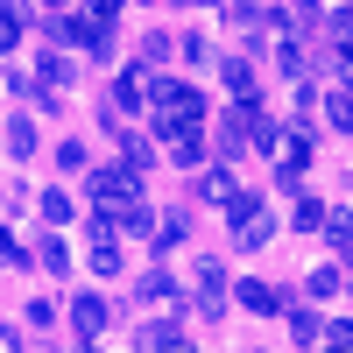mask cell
<instances>
[{
    "mask_svg": "<svg viewBox=\"0 0 353 353\" xmlns=\"http://www.w3.org/2000/svg\"><path fill=\"white\" fill-rule=\"evenodd\" d=\"M226 219H233V233H241V248H261V241H269V212H261L254 191H233V198H226Z\"/></svg>",
    "mask_w": 353,
    "mask_h": 353,
    "instance_id": "obj_2",
    "label": "cell"
},
{
    "mask_svg": "<svg viewBox=\"0 0 353 353\" xmlns=\"http://www.w3.org/2000/svg\"><path fill=\"white\" fill-rule=\"evenodd\" d=\"M184 233H191V212H170V219L156 226V248H176V241H184Z\"/></svg>",
    "mask_w": 353,
    "mask_h": 353,
    "instance_id": "obj_13",
    "label": "cell"
},
{
    "mask_svg": "<svg viewBox=\"0 0 353 353\" xmlns=\"http://www.w3.org/2000/svg\"><path fill=\"white\" fill-rule=\"evenodd\" d=\"M134 346H156V353H170V346H191V339L176 332V325H141V332H134Z\"/></svg>",
    "mask_w": 353,
    "mask_h": 353,
    "instance_id": "obj_6",
    "label": "cell"
},
{
    "mask_svg": "<svg viewBox=\"0 0 353 353\" xmlns=\"http://www.w3.org/2000/svg\"><path fill=\"white\" fill-rule=\"evenodd\" d=\"M198 311L205 318H212V311H226V269H219V261H198Z\"/></svg>",
    "mask_w": 353,
    "mask_h": 353,
    "instance_id": "obj_4",
    "label": "cell"
},
{
    "mask_svg": "<svg viewBox=\"0 0 353 353\" xmlns=\"http://www.w3.org/2000/svg\"><path fill=\"white\" fill-rule=\"evenodd\" d=\"M71 325L85 332V346H92V339L106 332V304H99V297H71Z\"/></svg>",
    "mask_w": 353,
    "mask_h": 353,
    "instance_id": "obj_5",
    "label": "cell"
},
{
    "mask_svg": "<svg viewBox=\"0 0 353 353\" xmlns=\"http://www.w3.org/2000/svg\"><path fill=\"white\" fill-rule=\"evenodd\" d=\"M226 85H233V99H254V64L248 57H226Z\"/></svg>",
    "mask_w": 353,
    "mask_h": 353,
    "instance_id": "obj_7",
    "label": "cell"
},
{
    "mask_svg": "<svg viewBox=\"0 0 353 353\" xmlns=\"http://www.w3.org/2000/svg\"><path fill=\"white\" fill-rule=\"evenodd\" d=\"M318 226H325V205L304 198V205H297V233H318Z\"/></svg>",
    "mask_w": 353,
    "mask_h": 353,
    "instance_id": "obj_17",
    "label": "cell"
},
{
    "mask_svg": "<svg viewBox=\"0 0 353 353\" xmlns=\"http://www.w3.org/2000/svg\"><path fill=\"white\" fill-rule=\"evenodd\" d=\"M198 191H205V198H212V205H226V198H233V191H241V184H233V176H226V163H219V170H212V176H205V184H198Z\"/></svg>",
    "mask_w": 353,
    "mask_h": 353,
    "instance_id": "obj_12",
    "label": "cell"
},
{
    "mask_svg": "<svg viewBox=\"0 0 353 353\" xmlns=\"http://www.w3.org/2000/svg\"><path fill=\"white\" fill-rule=\"evenodd\" d=\"M290 332H297V346H325V339H318V318H311V311H290Z\"/></svg>",
    "mask_w": 353,
    "mask_h": 353,
    "instance_id": "obj_15",
    "label": "cell"
},
{
    "mask_svg": "<svg viewBox=\"0 0 353 353\" xmlns=\"http://www.w3.org/2000/svg\"><path fill=\"white\" fill-rule=\"evenodd\" d=\"M149 99H156V113H176V121H205V99L191 92V85H176V78H149Z\"/></svg>",
    "mask_w": 353,
    "mask_h": 353,
    "instance_id": "obj_3",
    "label": "cell"
},
{
    "mask_svg": "<svg viewBox=\"0 0 353 353\" xmlns=\"http://www.w3.org/2000/svg\"><path fill=\"white\" fill-rule=\"evenodd\" d=\"M92 269H99V276H121V248H113V233L92 241Z\"/></svg>",
    "mask_w": 353,
    "mask_h": 353,
    "instance_id": "obj_9",
    "label": "cell"
},
{
    "mask_svg": "<svg viewBox=\"0 0 353 353\" xmlns=\"http://www.w3.org/2000/svg\"><path fill=\"white\" fill-rule=\"evenodd\" d=\"M241 304H248V311H276V290H269V283H241Z\"/></svg>",
    "mask_w": 353,
    "mask_h": 353,
    "instance_id": "obj_14",
    "label": "cell"
},
{
    "mask_svg": "<svg viewBox=\"0 0 353 353\" xmlns=\"http://www.w3.org/2000/svg\"><path fill=\"white\" fill-rule=\"evenodd\" d=\"M134 290H141V297H149V304H176V283H170L163 269H149V276H141Z\"/></svg>",
    "mask_w": 353,
    "mask_h": 353,
    "instance_id": "obj_8",
    "label": "cell"
},
{
    "mask_svg": "<svg viewBox=\"0 0 353 353\" xmlns=\"http://www.w3.org/2000/svg\"><path fill=\"white\" fill-rule=\"evenodd\" d=\"M332 71H339V85H353V50H332Z\"/></svg>",
    "mask_w": 353,
    "mask_h": 353,
    "instance_id": "obj_20",
    "label": "cell"
},
{
    "mask_svg": "<svg viewBox=\"0 0 353 353\" xmlns=\"http://www.w3.org/2000/svg\"><path fill=\"white\" fill-rule=\"evenodd\" d=\"M43 261H50L57 276H64V269H71V248H64V241H57V233H50V241H43Z\"/></svg>",
    "mask_w": 353,
    "mask_h": 353,
    "instance_id": "obj_19",
    "label": "cell"
},
{
    "mask_svg": "<svg viewBox=\"0 0 353 353\" xmlns=\"http://www.w3.org/2000/svg\"><path fill=\"white\" fill-rule=\"evenodd\" d=\"M325 346H353V318H346V325H332V332H325Z\"/></svg>",
    "mask_w": 353,
    "mask_h": 353,
    "instance_id": "obj_21",
    "label": "cell"
},
{
    "mask_svg": "<svg viewBox=\"0 0 353 353\" xmlns=\"http://www.w3.org/2000/svg\"><path fill=\"white\" fill-rule=\"evenodd\" d=\"M43 78H50V92H64V85L78 78V64H71V57H43Z\"/></svg>",
    "mask_w": 353,
    "mask_h": 353,
    "instance_id": "obj_11",
    "label": "cell"
},
{
    "mask_svg": "<svg viewBox=\"0 0 353 353\" xmlns=\"http://www.w3.org/2000/svg\"><path fill=\"white\" fill-rule=\"evenodd\" d=\"M304 290H311V297H332V290H339V269H311Z\"/></svg>",
    "mask_w": 353,
    "mask_h": 353,
    "instance_id": "obj_18",
    "label": "cell"
},
{
    "mask_svg": "<svg viewBox=\"0 0 353 353\" xmlns=\"http://www.w3.org/2000/svg\"><path fill=\"white\" fill-rule=\"evenodd\" d=\"M36 149V128H28V113H14L8 121V156H28Z\"/></svg>",
    "mask_w": 353,
    "mask_h": 353,
    "instance_id": "obj_10",
    "label": "cell"
},
{
    "mask_svg": "<svg viewBox=\"0 0 353 353\" xmlns=\"http://www.w3.org/2000/svg\"><path fill=\"white\" fill-rule=\"evenodd\" d=\"M176 8H198V0H176Z\"/></svg>",
    "mask_w": 353,
    "mask_h": 353,
    "instance_id": "obj_22",
    "label": "cell"
},
{
    "mask_svg": "<svg viewBox=\"0 0 353 353\" xmlns=\"http://www.w3.org/2000/svg\"><path fill=\"white\" fill-rule=\"evenodd\" d=\"M325 113H332V128H346V134H353V92H332V99H325Z\"/></svg>",
    "mask_w": 353,
    "mask_h": 353,
    "instance_id": "obj_16",
    "label": "cell"
},
{
    "mask_svg": "<svg viewBox=\"0 0 353 353\" xmlns=\"http://www.w3.org/2000/svg\"><path fill=\"white\" fill-rule=\"evenodd\" d=\"M92 198H99V212H128V205H141V170L134 163H113L92 176Z\"/></svg>",
    "mask_w": 353,
    "mask_h": 353,
    "instance_id": "obj_1",
    "label": "cell"
}]
</instances>
